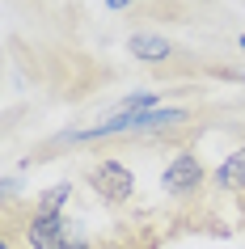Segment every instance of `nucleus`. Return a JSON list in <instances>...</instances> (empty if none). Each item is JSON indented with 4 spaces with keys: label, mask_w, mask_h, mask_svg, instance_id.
<instances>
[{
    "label": "nucleus",
    "mask_w": 245,
    "mask_h": 249,
    "mask_svg": "<svg viewBox=\"0 0 245 249\" xmlns=\"http://www.w3.org/2000/svg\"><path fill=\"white\" fill-rule=\"evenodd\" d=\"M237 47H241V51H245V34H241V38H237Z\"/></svg>",
    "instance_id": "8"
},
{
    "label": "nucleus",
    "mask_w": 245,
    "mask_h": 249,
    "mask_svg": "<svg viewBox=\"0 0 245 249\" xmlns=\"http://www.w3.org/2000/svg\"><path fill=\"white\" fill-rule=\"evenodd\" d=\"M216 186L220 190H232V195L245 190V148L232 152V157H224V165L216 169Z\"/></svg>",
    "instance_id": "5"
},
{
    "label": "nucleus",
    "mask_w": 245,
    "mask_h": 249,
    "mask_svg": "<svg viewBox=\"0 0 245 249\" xmlns=\"http://www.w3.org/2000/svg\"><path fill=\"white\" fill-rule=\"evenodd\" d=\"M26 241L30 249H89L85 228L64 215H47V211H30L26 215Z\"/></svg>",
    "instance_id": "1"
},
{
    "label": "nucleus",
    "mask_w": 245,
    "mask_h": 249,
    "mask_svg": "<svg viewBox=\"0 0 245 249\" xmlns=\"http://www.w3.org/2000/svg\"><path fill=\"white\" fill-rule=\"evenodd\" d=\"M161 186H165V195L173 198H190L203 190V165H199V157L194 152H178V157L165 165V173H161Z\"/></svg>",
    "instance_id": "3"
},
{
    "label": "nucleus",
    "mask_w": 245,
    "mask_h": 249,
    "mask_svg": "<svg viewBox=\"0 0 245 249\" xmlns=\"http://www.w3.org/2000/svg\"><path fill=\"white\" fill-rule=\"evenodd\" d=\"M127 51L135 55V59H144V64H161V59H169V47L161 34H131L127 38Z\"/></svg>",
    "instance_id": "4"
},
{
    "label": "nucleus",
    "mask_w": 245,
    "mask_h": 249,
    "mask_svg": "<svg viewBox=\"0 0 245 249\" xmlns=\"http://www.w3.org/2000/svg\"><path fill=\"white\" fill-rule=\"evenodd\" d=\"M106 4H110V9H131L135 0H106Z\"/></svg>",
    "instance_id": "7"
},
{
    "label": "nucleus",
    "mask_w": 245,
    "mask_h": 249,
    "mask_svg": "<svg viewBox=\"0 0 245 249\" xmlns=\"http://www.w3.org/2000/svg\"><path fill=\"white\" fill-rule=\"evenodd\" d=\"M241 207H245V190H241Z\"/></svg>",
    "instance_id": "9"
},
{
    "label": "nucleus",
    "mask_w": 245,
    "mask_h": 249,
    "mask_svg": "<svg viewBox=\"0 0 245 249\" xmlns=\"http://www.w3.org/2000/svg\"><path fill=\"white\" fill-rule=\"evenodd\" d=\"M89 186L97 190L102 203H110V207H118V203H127V198L135 195V178H131V169L123 160H102V165H93Z\"/></svg>",
    "instance_id": "2"
},
{
    "label": "nucleus",
    "mask_w": 245,
    "mask_h": 249,
    "mask_svg": "<svg viewBox=\"0 0 245 249\" xmlns=\"http://www.w3.org/2000/svg\"><path fill=\"white\" fill-rule=\"evenodd\" d=\"M68 203V186H51V190H47V195L38 198V207L34 211H47V215H59V207H64Z\"/></svg>",
    "instance_id": "6"
}]
</instances>
